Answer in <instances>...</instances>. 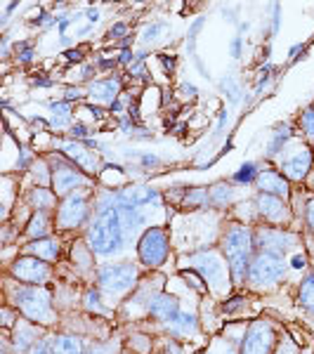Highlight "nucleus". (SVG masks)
<instances>
[{
	"label": "nucleus",
	"mask_w": 314,
	"mask_h": 354,
	"mask_svg": "<svg viewBox=\"0 0 314 354\" xmlns=\"http://www.w3.org/2000/svg\"><path fill=\"white\" fill-rule=\"evenodd\" d=\"M258 213L265 218L267 222H274V225H284L288 220V208L284 203V198L279 196H272V194H260L258 201Z\"/></svg>",
	"instance_id": "14"
},
{
	"label": "nucleus",
	"mask_w": 314,
	"mask_h": 354,
	"mask_svg": "<svg viewBox=\"0 0 314 354\" xmlns=\"http://www.w3.org/2000/svg\"><path fill=\"white\" fill-rule=\"evenodd\" d=\"M300 128L314 142V109H305L300 113Z\"/></svg>",
	"instance_id": "33"
},
{
	"label": "nucleus",
	"mask_w": 314,
	"mask_h": 354,
	"mask_svg": "<svg viewBox=\"0 0 314 354\" xmlns=\"http://www.w3.org/2000/svg\"><path fill=\"white\" fill-rule=\"evenodd\" d=\"M68 59H81V53L78 50H68Z\"/></svg>",
	"instance_id": "45"
},
{
	"label": "nucleus",
	"mask_w": 314,
	"mask_h": 354,
	"mask_svg": "<svg viewBox=\"0 0 314 354\" xmlns=\"http://www.w3.org/2000/svg\"><path fill=\"white\" fill-rule=\"evenodd\" d=\"M307 222H310V230L314 232V198L307 203Z\"/></svg>",
	"instance_id": "41"
},
{
	"label": "nucleus",
	"mask_w": 314,
	"mask_h": 354,
	"mask_svg": "<svg viewBox=\"0 0 314 354\" xmlns=\"http://www.w3.org/2000/svg\"><path fill=\"white\" fill-rule=\"evenodd\" d=\"M149 312L156 319H161V322H170V319L178 317L180 302L178 298H173V295H156V298L149 302Z\"/></svg>",
	"instance_id": "18"
},
{
	"label": "nucleus",
	"mask_w": 314,
	"mask_h": 354,
	"mask_svg": "<svg viewBox=\"0 0 314 354\" xmlns=\"http://www.w3.org/2000/svg\"><path fill=\"white\" fill-rule=\"evenodd\" d=\"M88 307H90V310H95V312H102V314L107 312L104 307L100 305V295H97V293H88Z\"/></svg>",
	"instance_id": "37"
},
{
	"label": "nucleus",
	"mask_w": 314,
	"mask_h": 354,
	"mask_svg": "<svg viewBox=\"0 0 314 354\" xmlns=\"http://www.w3.org/2000/svg\"><path fill=\"white\" fill-rule=\"evenodd\" d=\"M142 163H145L147 168H156V165L161 163V161H158V156H151V153H145V156H142Z\"/></svg>",
	"instance_id": "40"
},
{
	"label": "nucleus",
	"mask_w": 314,
	"mask_h": 354,
	"mask_svg": "<svg viewBox=\"0 0 314 354\" xmlns=\"http://www.w3.org/2000/svg\"><path fill=\"white\" fill-rule=\"evenodd\" d=\"M168 24H163V21H154L151 26L145 28V33H142V43H154L158 41V36H161V31H165Z\"/></svg>",
	"instance_id": "32"
},
{
	"label": "nucleus",
	"mask_w": 314,
	"mask_h": 354,
	"mask_svg": "<svg viewBox=\"0 0 314 354\" xmlns=\"http://www.w3.org/2000/svg\"><path fill=\"white\" fill-rule=\"evenodd\" d=\"M290 140V128L288 125H274L272 128V140L270 145H267V156H277L279 151L284 149V145Z\"/></svg>",
	"instance_id": "24"
},
{
	"label": "nucleus",
	"mask_w": 314,
	"mask_h": 354,
	"mask_svg": "<svg viewBox=\"0 0 314 354\" xmlns=\"http://www.w3.org/2000/svg\"><path fill=\"white\" fill-rule=\"evenodd\" d=\"M55 196H57L55 192L45 189V187H36V189L28 194V201L36 205L38 210H43V213H45V210L53 208V205H55Z\"/></svg>",
	"instance_id": "27"
},
{
	"label": "nucleus",
	"mask_w": 314,
	"mask_h": 354,
	"mask_svg": "<svg viewBox=\"0 0 314 354\" xmlns=\"http://www.w3.org/2000/svg\"><path fill=\"white\" fill-rule=\"evenodd\" d=\"M274 330L267 322H253L241 342V354H272Z\"/></svg>",
	"instance_id": "11"
},
{
	"label": "nucleus",
	"mask_w": 314,
	"mask_h": 354,
	"mask_svg": "<svg viewBox=\"0 0 314 354\" xmlns=\"http://www.w3.org/2000/svg\"><path fill=\"white\" fill-rule=\"evenodd\" d=\"M12 340H15V350L19 354H24L36 345V328H33L28 322H17Z\"/></svg>",
	"instance_id": "20"
},
{
	"label": "nucleus",
	"mask_w": 314,
	"mask_h": 354,
	"mask_svg": "<svg viewBox=\"0 0 314 354\" xmlns=\"http://www.w3.org/2000/svg\"><path fill=\"white\" fill-rule=\"evenodd\" d=\"M258 185L260 194H272V196H279V198H286L288 196V182L284 175L279 173H272V170H265V173L258 175L255 180Z\"/></svg>",
	"instance_id": "17"
},
{
	"label": "nucleus",
	"mask_w": 314,
	"mask_h": 354,
	"mask_svg": "<svg viewBox=\"0 0 314 354\" xmlns=\"http://www.w3.org/2000/svg\"><path fill=\"white\" fill-rule=\"evenodd\" d=\"M137 281V267L133 262H116V265H104L97 272V283L107 295L128 293Z\"/></svg>",
	"instance_id": "5"
},
{
	"label": "nucleus",
	"mask_w": 314,
	"mask_h": 354,
	"mask_svg": "<svg viewBox=\"0 0 314 354\" xmlns=\"http://www.w3.org/2000/svg\"><path fill=\"white\" fill-rule=\"evenodd\" d=\"M125 241V232L121 225V215H118V208H104L100 213L93 225L88 230V245L90 250L97 255H104V258H111L118 250L123 248Z\"/></svg>",
	"instance_id": "1"
},
{
	"label": "nucleus",
	"mask_w": 314,
	"mask_h": 354,
	"mask_svg": "<svg viewBox=\"0 0 314 354\" xmlns=\"http://www.w3.org/2000/svg\"><path fill=\"white\" fill-rule=\"evenodd\" d=\"M293 267H295V270L305 267V258H302V255H298V258H293Z\"/></svg>",
	"instance_id": "44"
},
{
	"label": "nucleus",
	"mask_w": 314,
	"mask_h": 354,
	"mask_svg": "<svg viewBox=\"0 0 314 354\" xmlns=\"http://www.w3.org/2000/svg\"><path fill=\"white\" fill-rule=\"evenodd\" d=\"M68 121H71V104L68 102L50 104V123H53V128H64Z\"/></svg>",
	"instance_id": "25"
},
{
	"label": "nucleus",
	"mask_w": 314,
	"mask_h": 354,
	"mask_svg": "<svg viewBox=\"0 0 314 354\" xmlns=\"http://www.w3.org/2000/svg\"><path fill=\"white\" fill-rule=\"evenodd\" d=\"M230 53H232V57H234V59H239V57H241V33H237V36L232 38Z\"/></svg>",
	"instance_id": "36"
},
{
	"label": "nucleus",
	"mask_w": 314,
	"mask_h": 354,
	"mask_svg": "<svg viewBox=\"0 0 314 354\" xmlns=\"http://www.w3.org/2000/svg\"><path fill=\"white\" fill-rule=\"evenodd\" d=\"M258 168H255V163H243L241 168L237 170V175H234V182H239V185H248V182L258 180Z\"/></svg>",
	"instance_id": "31"
},
{
	"label": "nucleus",
	"mask_w": 314,
	"mask_h": 354,
	"mask_svg": "<svg viewBox=\"0 0 314 354\" xmlns=\"http://www.w3.org/2000/svg\"><path fill=\"white\" fill-rule=\"evenodd\" d=\"M88 21H90V24L100 21V10H88Z\"/></svg>",
	"instance_id": "42"
},
{
	"label": "nucleus",
	"mask_w": 314,
	"mask_h": 354,
	"mask_svg": "<svg viewBox=\"0 0 314 354\" xmlns=\"http://www.w3.org/2000/svg\"><path fill=\"white\" fill-rule=\"evenodd\" d=\"M288 265L281 255L274 253H265V250H258L250 260L248 267V281L253 283L255 288H270L277 281H281L284 274H286Z\"/></svg>",
	"instance_id": "4"
},
{
	"label": "nucleus",
	"mask_w": 314,
	"mask_h": 354,
	"mask_svg": "<svg viewBox=\"0 0 314 354\" xmlns=\"http://www.w3.org/2000/svg\"><path fill=\"white\" fill-rule=\"evenodd\" d=\"M26 354H53V347L48 345V340H41V342H36Z\"/></svg>",
	"instance_id": "35"
},
{
	"label": "nucleus",
	"mask_w": 314,
	"mask_h": 354,
	"mask_svg": "<svg viewBox=\"0 0 314 354\" xmlns=\"http://www.w3.org/2000/svg\"><path fill=\"white\" fill-rule=\"evenodd\" d=\"M190 260L192 267H196L201 272V277L205 279L213 290H222L227 286V274H225V262H222L215 253H194Z\"/></svg>",
	"instance_id": "7"
},
{
	"label": "nucleus",
	"mask_w": 314,
	"mask_h": 354,
	"mask_svg": "<svg viewBox=\"0 0 314 354\" xmlns=\"http://www.w3.org/2000/svg\"><path fill=\"white\" fill-rule=\"evenodd\" d=\"M185 203H187V205H201V203H208V192H205V189H192V192H187Z\"/></svg>",
	"instance_id": "34"
},
{
	"label": "nucleus",
	"mask_w": 314,
	"mask_h": 354,
	"mask_svg": "<svg viewBox=\"0 0 314 354\" xmlns=\"http://www.w3.org/2000/svg\"><path fill=\"white\" fill-rule=\"evenodd\" d=\"M81 185H88V177L83 173H78L76 168H71V165H59V168L53 170V192L57 196H68L76 187Z\"/></svg>",
	"instance_id": "13"
},
{
	"label": "nucleus",
	"mask_w": 314,
	"mask_h": 354,
	"mask_svg": "<svg viewBox=\"0 0 314 354\" xmlns=\"http://www.w3.org/2000/svg\"><path fill=\"white\" fill-rule=\"evenodd\" d=\"M53 354H83L81 340L76 335H59L53 342Z\"/></svg>",
	"instance_id": "26"
},
{
	"label": "nucleus",
	"mask_w": 314,
	"mask_h": 354,
	"mask_svg": "<svg viewBox=\"0 0 314 354\" xmlns=\"http://www.w3.org/2000/svg\"><path fill=\"white\" fill-rule=\"evenodd\" d=\"M118 93H121V81L118 78H104V81H95L90 85L88 95L93 102H100V104H113L118 100Z\"/></svg>",
	"instance_id": "16"
},
{
	"label": "nucleus",
	"mask_w": 314,
	"mask_h": 354,
	"mask_svg": "<svg viewBox=\"0 0 314 354\" xmlns=\"http://www.w3.org/2000/svg\"><path fill=\"white\" fill-rule=\"evenodd\" d=\"M15 305L17 310H21L26 322H38V324H53L55 312H53V295L45 288L38 286H24L15 290Z\"/></svg>",
	"instance_id": "3"
},
{
	"label": "nucleus",
	"mask_w": 314,
	"mask_h": 354,
	"mask_svg": "<svg viewBox=\"0 0 314 354\" xmlns=\"http://www.w3.org/2000/svg\"><path fill=\"white\" fill-rule=\"evenodd\" d=\"M15 279L24 283H31V286H38V283H45L50 277V262H45L41 258H33V255H24V258L15 260L12 267H10Z\"/></svg>",
	"instance_id": "8"
},
{
	"label": "nucleus",
	"mask_w": 314,
	"mask_h": 354,
	"mask_svg": "<svg viewBox=\"0 0 314 354\" xmlns=\"http://www.w3.org/2000/svg\"><path fill=\"white\" fill-rule=\"evenodd\" d=\"M116 205H128V208H142V205H158L161 203V194L151 187L145 185H133L125 187L116 194Z\"/></svg>",
	"instance_id": "12"
},
{
	"label": "nucleus",
	"mask_w": 314,
	"mask_h": 354,
	"mask_svg": "<svg viewBox=\"0 0 314 354\" xmlns=\"http://www.w3.org/2000/svg\"><path fill=\"white\" fill-rule=\"evenodd\" d=\"M125 31H128V24H113L111 28H109V38H121V36H125Z\"/></svg>",
	"instance_id": "38"
},
{
	"label": "nucleus",
	"mask_w": 314,
	"mask_h": 354,
	"mask_svg": "<svg viewBox=\"0 0 314 354\" xmlns=\"http://www.w3.org/2000/svg\"><path fill=\"white\" fill-rule=\"evenodd\" d=\"M234 198V189L227 185H215L208 189V201L215 205H227Z\"/></svg>",
	"instance_id": "30"
},
{
	"label": "nucleus",
	"mask_w": 314,
	"mask_h": 354,
	"mask_svg": "<svg viewBox=\"0 0 314 354\" xmlns=\"http://www.w3.org/2000/svg\"><path fill=\"white\" fill-rule=\"evenodd\" d=\"M88 220V201L83 194H68L57 210V225L62 230H73Z\"/></svg>",
	"instance_id": "9"
},
{
	"label": "nucleus",
	"mask_w": 314,
	"mask_h": 354,
	"mask_svg": "<svg viewBox=\"0 0 314 354\" xmlns=\"http://www.w3.org/2000/svg\"><path fill=\"white\" fill-rule=\"evenodd\" d=\"M253 245H255L253 232L243 225L230 227L225 239H222V250H225L227 267H230L232 277L237 279V281L248 279V267H250V260H253Z\"/></svg>",
	"instance_id": "2"
},
{
	"label": "nucleus",
	"mask_w": 314,
	"mask_h": 354,
	"mask_svg": "<svg viewBox=\"0 0 314 354\" xmlns=\"http://www.w3.org/2000/svg\"><path fill=\"white\" fill-rule=\"evenodd\" d=\"M310 168H312V153L307 149L290 153V156H286L281 161V170L290 177V180H302V177H307Z\"/></svg>",
	"instance_id": "15"
},
{
	"label": "nucleus",
	"mask_w": 314,
	"mask_h": 354,
	"mask_svg": "<svg viewBox=\"0 0 314 354\" xmlns=\"http://www.w3.org/2000/svg\"><path fill=\"white\" fill-rule=\"evenodd\" d=\"M118 215H121V225L125 236H133V234L145 225V215L140 213V208H128V205H116Z\"/></svg>",
	"instance_id": "22"
},
{
	"label": "nucleus",
	"mask_w": 314,
	"mask_h": 354,
	"mask_svg": "<svg viewBox=\"0 0 314 354\" xmlns=\"http://www.w3.org/2000/svg\"><path fill=\"white\" fill-rule=\"evenodd\" d=\"M300 48H302V45H293V48H290V57L298 55V53H300Z\"/></svg>",
	"instance_id": "46"
},
{
	"label": "nucleus",
	"mask_w": 314,
	"mask_h": 354,
	"mask_svg": "<svg viewBox=\"0 0 314 354\" xmlns=\"http://www.w3.org/2000/svg\"><path fill=\"white\" fill-rule=\"evenodd\" d=\"M298 300H300V305L305 307L307 312L314 314V274H310L307 279H302Z\"/></svg>",
	"instance_id": "29"
},
{
	"label": "nucleus",
	"mask_w": 314,
	"mask_h": 354,
	"mask_svg": "<svg viewBox=\"0 0 314 354\" xmlns=\"http://www.w3.org/2000/svg\"><path fill=\"white\" fill-rule=\"evenodd\" d=\"M62 151L66 153L71 161H76L81 168H85V170H95V158L90 156L88 153V149H85L83 145H78V142H62Z\"/></svg>",
	"instance_id": "21"
},
{
	"label": "nucleus",
	"mask_w": 314,
	"mask_h": 354,
	"mask_svg": "<svg viewBox=\"0 0 314 354\" xmlns=\"http://www.w3.org/2000/svg\"><path fill=\"white\" fill-rule=\"evenodd\" d=\"M88 135H90V130L85 128V125H73L71 128V137H81L83 140V137H88Z\"/></svg>",
	"instance_id": "39"
},
{
	"label": "nucleus",
	"mask_w": 314,
	"mask_h": 354,
	"mask_svg": "<svg viewBox=\"0 0 314 354\" xmlns=\"http://www.w3.org/2000/svg\"><path fill=\"white\" fill-rule=\"evenodd\" d=\"M170 250V241H168V232L163 227H151L142 234L140 243H137V253H140V260L145 262L147 267H161L165 258H168Z\"/></svg>",
	"instance_id": "6"
},
{
	"label": "nucleus",
	"mask_w": 314,
	"mask_h": 354,
	"mask_svg": "<svg viewBox=\"0 0 314 354\" xmlns=\"http://www.w3.org/2000/svg\"><path fill=\"white\" fill-rule=\"evenodd\" d=\"M28 253L38 255L41 260L45 262H55L57 255H59V241L53 236H45V239H36V241H31L26 245Z\"/></svg>",
	"instance_id": "19"
},
{
	"label": "nucleus",
	"mask_w": 314,
	"mask_h": 354,
	"mask_svg": "<svg viewBox=\"0 0 314 354\" xmlns=\"http://www.w3.org/2000/svg\"><path fill=\"white\" fill-rule=\"evenodd\" d=\"M295 236L293 234H286L281 230H274V227H260L255 232V245L258 250H265V253H274V255H286L290 248H295Z\"/></svg>",
	"instance_id": "10"
},
{
	"label": "nucleus",
	"mask_w": 314,
	"mask_h": 354,
	"mask_svg": "<svg viewBox=\"0 0 314 354\" xmlns=\"http://www.w3.org/2000/svg\"><path fill=\"white\" fill-rule=\"evenodd\" d=\"M165 324H168V330H173V333H178V335L196 333V328H198L196 314H192V312H178V317Z\"/></svg>",
	"instance_id": "23"
},
{
	"label": "nucleus",
	"mask_w": 314,
	"mask_h": 354,
	"mask_svg": "<svg viewBox=\"0 0 314 354\" xmlns=\"http://www.w3.org/2000/svg\"><path fill=\"white\" fill-rule=\"evenodd\" d=\"M48 215L43 213V210H38L36 215L31 218V222H28V227H26V234L31 239H45V234H48L50 230V225H48Z\"/></svg>",
	"instance_id": "28"
},
{
	"label": "nucleus",
	"mask_w": 314,
	"mask_h": 354,
	"mask_svg": "<svg viewBox=\"0 0 314 354\" xmlns=\"http://www.w3.org/2000/svg\"><path fill=\"white\" fill-rule=\"evenodd\" d=\"M83 93H81V90H76V88H68V93H66V102L68 100H73V97H76V100H78V97H81Z\"/></svg>",
	"instance_id": "43"
}]
</instances>
